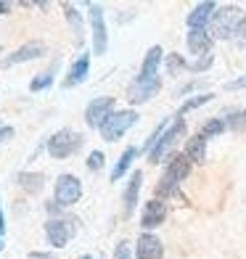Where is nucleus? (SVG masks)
Returning a JSON list of instances; mask_svg holds the SVG:
<instances>
[{"mask_svg":"<svg viewBox=\"0 0 246 259\" xmlns=\"http://www.w3.org/2000/svg\"><path fill=\"white\" fill-rule=\"evenodd\" d=\"M243 11L238 6H225V8H217V14L212 16L209 21V34H212V40H228L233 34H238L241 24H243Z\"/></svg>","mask_w":246,"mask_h":259,"instance_id":"f257e3e1","label":"nucleus"},{"mask_svg":"<svg viewBox=\"0 0 246 259\" xmlns=\"http://www.w3.org/2000/svg\"><path fill=\"white\" fill-rule=\"evenodd\" d=\"M191 159L185 156V154H175L170 156V164H167V172L161 175V180H159V196H175L178 193V185L191 175Z\"/></svg>","mask_w":246,"mask_h":259,"instance_id":"f03ea898","label":"nucleus"},{"mask_svg":"<svg viewBox=\"0 0 246 259\" xmlns=\"http://www.w3.org/2000/svg\"><path fill=\"white\" fill-rule=\"evenodd\" d=\"M183 135H185V119H183V116H175V122L164 130V135L159 138V143L148 154V161L151 164H161L164 159H170V154L175 151V146H178V140Z\"/></svg>","mask_w":246,"mask_h":259,"instance_id":"7ed1b4c3","label":"nucleus"},{"mask_svg":"<svg viewBox=\"0 0 246 259\" xmlns=\"http://www.w3.org/2000/svg\"><path fill=\"white\" fill-rule=\"evenodd\" d=\"M79 146H82V135L74 133V130H69V127L53 133L48 138V143H45V148H48V154L53 159H69V156H74L77 151H79Z\"/></svg>","mask_w":246,"mask_h":259,"instance_id":"20e7f679","label":"nucleus"},{"mask_svg":"<svg viewBox=\"0 0 246 259\" xmlns=\"http://www.w3.org/2000/svg\"><path fill=\"white\" fill-rule=\"evenodd\" d=\"M138 119H140V116H138V111H135V109L114 111V114L109 116V119L101 124L98 133H101V138H103V140L114 143V140H119V138L127 133V130H130V127H135V122H138Z\"/></svg>","mask_w":246,"mask_h":259,"instance_id":"39448f33","label":"nucleus"},{"mask_svg":"<svg viewBox=\"0 0 246 259\" xmlns=\"http://www.w3.org/2000/svg\"><path fill=\"white\" fill-rule=\"evenodd\" d=\"M88 16H90V32H93V56H106L109 51V29H106V16L98 3H88Z\"/></svg>","mask_w":246,"mask_h":259,"instance_id":"423d86ee","label":"nucleus"},{"mask_svg":"<svg viewBox=\"0 0 246 259\" xmlns=\"http://www.w3.org/2000/svg\"><path fill=\"white\" fill-rule=\"evenodd\" d=\"M77 233V220L74 217H51L45 222V238L53 249H64Z\"/></svg>","mask_w":246,"mask_h":259,"instance_id":"0eeeda50","label":"nucleus"},{"mask_svg":"<svg viewBox=\"0 0 246 259\" xmlns=\"http://www.w3.org/2000/svg\"><path fill=\"white\" fill-rule=\"evenodd\" d=\"M79 198H82V183H79V178H74V175H61V178L56 180L53 201L61 209H69V206H74Z\"/></svg>","mask_w":246,"mask_h":259,"instance_id":"6e6552de","label":"nucleus"},{"mask_svg":"<svg viewBox=\"0 0 246 259\" xmlns=\"http://www.w3.org/2000/svg\"><path fill=\"white\" fill-rule=\"evenodd\" d=\"M114 103H116V98H111V96L93 98V101L88 103V109H85V122H88V127H90V130H101V124L114 114Z\"/></svg>","mask_w":246,"mask_h":259,"instance_id":"1a4fd4ad","label":"nucleus"},{"mask_svg":"<svg viewBox=\"0 0 246 259\" xmlns=\"http://www.w3.org/2000/svg\"><path fill=\"white\" fill-rule=\"evenodd\" d=\"M161 90V79H133L130 88H127V101L133 106H140V103H148L151 98Z\"/></svg>","mask_w":246,"mask_h":259,"instance_id":"9d476101","label":"nucleus"},{"mask_svg":"<svg viewBox=\"0 0 246 259\" xmlns=\"http://www.w3.org/2000/svg\"><path fill=\"white\" fill-rule=\"evenodd\" d=\"M170 209L167 204L161 201V198H151V201L143 206V214H140V228H143L146 233H151L154 228L164 225V220H167Z\"/></svg>","mask_w":246,"mask_h":259,"instance_id":"9b49d317","label":"nucleus"},{"mask_svg":"<svg viewBox=\"0 0 246 259\" xmlns=\"http://www.w3.org/2000/svg\"><path fill=\"white\" fill-rule=\"evenodd\" d=\"M43 56H45V42L29 40L27 45H21V48H16L14 53H11L3 61V66L8 69V66H16V64H29V61H37V58H43Z\"/></svg>","mask_w":246,"mask_h":259,"instance_id":"f8f14e48","label":"nucleus"},{"mask_svg":"<svg viewBox=\"0 0 246 259\" xmlns=\"http://www.w3.org/2000/svg\"><path fill=\"white\" fill-rule=\"evenodd\" d=\"M135 259H164V246L154 233H140L135 241Z\"/></svg>","mask_w":246,"mask_h":259,"instance_id":"ddd939ff","label":"nucleus"},{"mask_svg":"<svg viewBox=\"0 0 246 259\" xmlns=\"http://www.w3.org/2000/svg\"><path fill=\"white\" fill-rule=\"evenodd\" d=\"M88 74H90V56L88 53H82L77 61L69 66V72H66V77H64V90H72V88H77V85H82V82L88 79Z\"/></svg>","mask_w":246,"mask_h":259,"instance_id":"4468645a","label":"nucleus"},{"mask_svg":"<svg viewBox=\"0 0 246 259\" xmlns=\"http://www.w3.org/2000/svg\"><path fill=\"white\" fill-rule=\"evenodd\" d=\"M140 188H143V172L135 169L127 180V188H125V196H122V209H125V217H130L135 206H138V196H140Z\"/></svg>","mask_w":246,"mask_h":259,"instance_id":"2eb2a0df","label":"nucleus"},{"mask_svg":"<svg viewBox=\"0 0 246 259\" xmlns=\"http://www.w3.org/2000/svg\"><path fill=\"white\" fill-rule=\"evenodd\" d=\"M217 14V3L204 0V3L193 6V11L188 14V29H207V24L212 21V16Z\"/></svg>","mask_w":246,"mask_h":259,"instance_id":"dca6fc26","label":"nucleus"},{"mask_svg":"<svg viewBox=\"0 0 246 259\" xmlns=\"http://www.w3.org/2000/svg\"><path fill=\"white\" fill-rule=\"evenodd\" d=\"M185 42H188V51L193 56H204V58L212 56V34L207 29H188Z\"/></svg>","mask_w":246,"mask_h":259,"instance_id":"f3484780","label":"nucleus"},{"mask_svg":"<svg viewBox=\"0 0 246 259\" xmlns=\"http://www.w3.org/2000/svg\"><path fill=\"white\" fill-rule=\"evenodd\" d=\"M161 56H164V51L159 48V45L148 48V53H146V58H143V66H140V72H138V79H159Z\"/></svg>","mask_w":246,"mask_h":259,"instance_id":"a211bd4d","label":"nucleus"},{"mask_svg":"<svg viewBox=\"0 0 246 259\" xmlns=\"http://www.w3.org/2000/svg\"><path fill=\"white\" fill-rule=\"evenodd\" d=\"M185 156H188L193 164H204L207 161V138L201 133L188 138V143H185Z\"/></svg>","mask_w":246,"mask_h":259,"instance_id":"6ab92c4d","label":"nucleus"},{"mask_svg":"<svg viewBox=\"0 0 246 259\" xmlns=\"http://www.w3.org/2000/svg\"><path fill=\"white\" fill-rule=\"evenodd\" d=\"M16 183L21 185V191L37 196V193H43V188H45V175L43 172H21L16 178Z\"/></svg>","mask_w":246,"mask_h":259,"instance_id":"aec40b11","label":"nucleus"},{"mask_svg":"<svg viewBox=\"0 0 246 259\" xmlns=\"http://www.w3.org/2000/svg\"><path fill=\"white\" fill-rule=\"evenodd\" d=\"M135 156H138V148H135V146H127V148L122 151V156H119V161H116V167L111 169V183H116V180H122V178H125L127 169L133 167Z\"/></svg>","mask_w":246,"mask_h":259,"instance_id":"412c9836","label":"nucleus"},{"mask_svg":"<svg viewBox=\"0 0 246 259\" xmlns=\"http://www.w3.org/2000/svg\"><path fill=\"white\" fill-rule=\"evenodd\" d=\"M64 16H66L69 27H72V32H74V42L82 45V14L77 11V6L74 3H64Z\"/></svg>","mask_w":246,"mask_h":259,"instance_id":"4be33fe9","label":"nucleus"},{"mask_svg":"<svg viewBox=\"0 0 246 259\" xmlns=\"http://www.w3.org/2000/svg\"><path fill=\"white\" fill-rule=\"evenodd\" d=\"M53 74H56V66H51L45 74H37L32 82H29V90L32 93H40V90H48L53 85Z\"/></svg>","mask_w":246,"mask_h":259,"instance_id":"5701e85b","label":"nucleus"},{"mask_svg":"<svg viewBox=\"0 0 246 259\" xmlns=\"http://www.w3.org/2000/svg\"><path fill=\"white\" fill-rule=\"evenodd\" d=\"M215 96L212 93H201V96H196V98H191V101H185L183 106H180V111H178V116H183V114H188V111H193V109H198V106H204V103H209Z\"/></svg>","mask_w":246,"mask_h":259,"instance_id":"b1692460","label":"nucleus"},{"mask_svg":"<svg viewBox=\"0 0 246 259\" xmlns=\"http://www.w3.org/2000/svg\"><path fill=\"white\" fill-rule=\"evenodd\" d=\"M167 127H170V119H164V122H161V124H159V127L154 130V133L148 135V140L143 143V151H146V154H151V151H154V146L159 143V138L164 135V130H167Z\"/></svg>","mask_w":246,"mask_h":259,"instance_id":"393cba45","label":"nucleus"},{"mask_svg":"<svg viewBox=\"0 0 246 259\" xmlns=\"http://www.w3.org/2000/svg\"><path fill=\"white\" fill-rule=\"evenodd\" d=\"M225 127H228V124L222 122V119H209V122L201 127V135H204V138H215V135H220Z\"/></svg>","mask_w":246,"mask_h":259,"instance_id":"a878e982","label":"nucleus"},{"mask_svg":"<svg viewBox=\"0 0 246 259\" xmlns=\"http://www.w3.org/2000/svg\"><path fill=\"white\" fill-rule=\"evenodd\" d=\"M167 69H170V74H175V72H180V69H188V64L183 61V56L172 53V56L167 58Z\"/></svg>","mask_w":246,"mask_h":259,"instance_id":"bb28decb","label":"nucleus"},{"mask_svg":"<svg viewBox=\"0 0 246 259\" xmlns=\"http://www.w3.org/2000/svg\"><path fill=\"white\" fill-rule=\"evenodd\" d=\"M103 161H106V159H103L101 151H90V156H88V169H90V172H98V169L103 167Z\"/></svg>","mask_w":246,"mask_h":259,"instance_id":"cd10ccee","label":"nucleus"},{"mask_svg":"<svg viewBox=\"0 0 246 259\" xmlns=\"http://www.w3.org/2000/svg\"><path fill=\"white\" fill-rule=\"evenodd\" d=\"M114 259H133V249L127 241H119L114 246Z\"/></svg>","mask_w":246,"mask_h":259,"instance_id":"c85d7f7f","label":"nucleus"},{"mask_svg":"<svg viewBox=\"0 0 246 259\" xmlns=\"http://www.w3.org/2000/svg\"><path fill=\"white\" fill-rule=\"evenodd\" d=\"M228 127H230V130H246V109L233 116V119L228 122Z\"/></svg>","mask_w":246,"mask_h":259,"instance_id":"c756f323","label":"nucleus"},{"mask_svg":"<svg viewBox=\"0 0 246 259\" xmlns=\"http://www.w3.org/2000/svg\"><path fill=\"white\" fill-rule=\"evenodd\" d=\"M212 61H215V58H212V56H207V58H201V61H193V64H188V69H191V72H204V69L212 66Z\"/></svg>","mask_w":246,"mask_h":259,"instance_id":"7c9ffc66","label":"nucleus"},{"mask_svg":"<svg viewBox=\"0 0 246 259\" xmlns=\"http://www.w3.org/2000/svg\"><path fill=\"white\" fill-rule=\"evenodd\" d=\"M243 88H246V74H243V77H238V79L225 82V90H243Z\"/></svg>","mask_w":246,"mask_h":259,"instance_id":"2f4dec72","label":"nucleus"},{"mask_svg":"<svg viewBox=\"0 0 246 259\" xmlns=\"http://www.w3.org/2000/svg\"><path fill=\"white\" fill-rule=\"evenodd\" d=\"M11 138H14V127H0V143H6V140H11Z\"/></svg>","mask_w":246,"mask_h":259,"instance_id":"473e14b6","label":"nucleus"},{"mask_svg":"<svg viewBox=\"0 0 246 259\" xmlns=\"http://www.w3.org/2000/svg\"><path fill=\"white\" fill-rule=\"evenodd\" d=\"M48 211H51V214H53V217H56V214H64V209H61V206H58L56 201H48Z\"/></svg>","mask_w":246,"mask_h":259,"instance_id":"72a5a7b5","label":"nucleus"},{"mask_svg":"<svg viewBox=\"0 0 246 259\" xmlns=\"http://www.w3.org/2000/svg\"><path fill=\"white\" fill-rule=\"evenodd\" d=\"M29 259H53V254H48V251H32Z\"/></svg>","mask_w":246,"mask_h":259,"instance_id":"f704fd0d","label":"nucleus"},{"mask_svg":"<svg viewBox=\"0 0 246 259\" xmlns=\"http://www.w3.org/2000/svg\"><path fill=\"white\" fill-rule=\"evenodd\" d=\"M6 235V214H3V209H0V238Z\"/></svg>","mask_w":246,"mask_h":259,"instance_id":"c9c22d12","label":"nucleus"},{"mask_svg":"<svg viewBox=\"0 0 246 259\" xmlns=\"http://www.w3.org/2000/svg\"><path fill=\"white\" fill-rule=\"evenodd\" d=\"M11 8H14V3H0V16H6Z\"/></svg>","mask_w":246,"mask_h":259,"instance_id":"e433bc0d","label":"nucleus"},{"mask_svg":"<svg viewBox=\"0 0 246 259\" xmlns=\"http://www.w3.org/2000/svg\"><path fill=\"white\" fill-rule=\"evenodd\" d=\"M238 37L246 40V19H243V24H241V29H238Z\"/></svg>","mask_w":246,"mask_h":259,"instance_id":"4c0bfd02","label":"nucleus"},{"mask_svg":"<svg viewBox=\"0 0 246 259\" xmlns=\"http://www.w3.org/2000/svg\"><path fill=\"white\" fill-rule=\"evenodd\" d=\"M79 259H93V254H82Z\"/></svg>","mask_w":246,"mask_h":259,"instance_id":"58836bf2","label":"nucleus"},{"mask_svg":"<svg viewBox=\"0 0 246 259\" xmlns=\"http://www.w3.org/2000/svg\"><path fill=\"white\" fill-rule=\"evenodd\" d=\"M0 251H3V238H0Z\"/></svg>","mask_w":246,"mask_h":259,"instance_id":"ea45409f","label":"nucleus"},{"mask_svg":"<svg viewBox=\"0 0 246 259\" xmlns=\"http://www.w3.org/2000/svg\"><path fill=\"white\" fill-rule=\"evenodd\" d=\"M0 127H6V124H3V122H0Z\"/></svg>","mask_w":246,"mask_h":259,"instance_id":"a19ab883","label":"nucleus"},{"mask_svg":"<svg viewBox=\"0 0 246 259\" xmlns=\"http://www.w3.org/2000/svg\"><path fill=\"white\" fill-rule=\"evenodd\" d=\"M0 53H3V48H0Z\"/></svg>","mask_w":246,"mask_h":259,"instance_id":"79ce46f5","label":"nucleus"}]
</instances>
